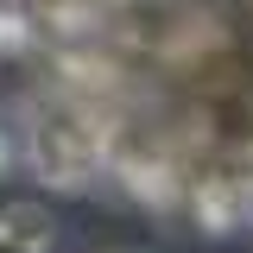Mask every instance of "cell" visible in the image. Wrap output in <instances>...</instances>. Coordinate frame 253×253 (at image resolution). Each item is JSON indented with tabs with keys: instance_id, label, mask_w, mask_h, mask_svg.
Listing matches in <instances>:
<instances>
[{
	"instance_id": "cell-1",
	"label": "cell",
	"mask_w": 253,
	"mask_h": 253,
	"mask_svg": "<svg viewBox=\"0 0 253 253\" xmlns=\"http://www.w3.org/2000/svg\"><path fill=\"white\" fill-rule=\"evenodd\" d=\"M32 165H38V177L44 184H63V190H76V184H89L95 177V165H101V146H95V133L89 126H76V121H44L32 126Z\"/></svg>"
},
{
	"instance_id": "cell-2",
	"label": "cell",
	"mask_w": 253,
	"mask_h": 253,
	"mask_svg": "<svg viewBox=\"0 0 253 253\" xmlns=\"http://www.w3.org/2000/svg\"><path fill=\"white\" fill-rule=\"evenodd\" d=\"M51 209L38 203H6L0 209V253H51Z\"/></svg>"
},
{
	"instance_id": "cell-3",
	"label": "cell",
	"mask_w": 253,
	"mask_h": 253,
	"mask_svg": "<svg viewBox=\"0 0 253 253\" xmlns=\"http://www.w3.org/2000/svg\"><path fill=\"white\" fill-rule=\"evenodd\" d=\"M0 165H6V139H0Z\"/></svg>"
}]
</instances>
